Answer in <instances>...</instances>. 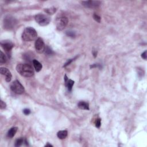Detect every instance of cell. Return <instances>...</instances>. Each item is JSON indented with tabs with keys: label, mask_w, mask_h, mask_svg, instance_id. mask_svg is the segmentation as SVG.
I'll use <instances>...</instances> for the list:
<instances>
[{
	"label": "cell",
	"mask_w": 147,
	"mask_h": 147,
	"mask_svg": "<svg viewBox=\"0 0 147 147\" xmlns=\"http://www.w3.org/2000/svg\"><path fill=\"white\" fill-rule=\"evenodd\" d=\"M16 71L20 75L24 77H31L34 75L33 68L29 64H18L16 66Z\"/></svg>",
	"instance_id": "cell-1"
},
{
	"label": "cell",
	"mask_w": 147,
	"mask_h": 147,
	"mask_svg": "<svg viewBox=\"0 0 147 147\" xmlns=\"http://www.w3.org/2000/svg\"><path fill=\"white\" fill-rule=\"evenodd\" d=\"M38 37V33L34 28L27 27L22 33V39L24 42H31L35 40Z\"/></svg>",
	"instance_id": "cell-2"
},
{
	"label": "cell",
	"mask_w": 147,
	"mask_h": 147,
	"mask_svg": "<svg viewBox=\"0 0 147 147\" xmlns=\"http://www.w3.org/2000/svg\"><path fill=\"white\" fill-rule=\"evenodd\" d=\"M16 23L17 20L14 17L10 15H7L3 18V28L8 30H11L15 27Z\"/></svg>",
	"instance_id": "cell-3"
},
{
	"label": "cell",
	"mask_w": 147,
	"mask_h": 147,
	"mask_svg": "<svg viewBox=\"0 0 147 147\" xmlns=\"http://www.w3.org/2000/svg\"><path fill=\"white\" fill-rule=\"evenodd\" d=\"M35 18L37 23L41 26L47 25L51 21V18L49 17L44 14H37Z\"/></svg>",
	"instance_id": "cell-4"
},
{
	"label": "cell",
	"mask_w": 147,
	"mask_h": 147,
	"mask_svg": "<svg viewBox=\"0 0 147 147\" xmlns=\"http://www.w3.org/2000/svg\"><path fill=\"white\" fill-rule=\"evenodd\" d=\"M10 89L14 93L17 94H22L25 92L24 86L17 80L13 82L10 85Z\"/></svg>",
	"instance_id": "cell-5"
},
{
	"label": "cell",
	"mask_w": 147,
	"mask_h": 147,
	"mask_svg": "<svg viewBox=\"0 0 147 147\" xmlns=\"http://www.w3.org/2000/svg\"><path fill=\"white\" fill-rule=\"evenodd\" d=\"M68 23V19L66 17H61L57 18L56 23V28L59 31H62L64 29Z\"/></svg>",
	"instance_id": "cell-6"
},
{
	"label": "cell",
	"mask_w": 147,
	"mask_h": 147,
	"mask_svg": "<svg viewBox=\"0 0 147 147\" xmlns=\"http://www.w3.org/2000/svg\"><path fill=\"white\" fill-rule=\"evenodd\" d=\"M35 47L36 51L39 53H42L45 51V44H44V41L42 38L37 39L35 43Z\"/></svg>",
	"instance_id": "cell-7"
},
{
	"label": "cell",
	"mask_w": 147,
	"mask_h": 147,
	"mask_svg": "<svg viewBox=\"0 0 147 147\" xmlns=\"http://www.w3.org/2000/svg\"><path fill=\"white\" fill-rule=\"evenodd\" d=\"M1 46L3 49L5 50V52L9 55V53L10 52L13 48L14 47V44L12 42L9 40L2 41L1 42Z\"/></svg>",
	"instance_id": "cell-8"
},
{
	"label": "cell",
	"mask_w": 147,
	"mask_h": 147,
	"mask_svg": "<svg viewBox=\"0 0 147 147\" xmlns=\"http://www.w3.org/2000/svg\"><path fill=\"white\" fill-rule=\"evenodd\" d=\"M83 6L89 8H96L101 5V1H84L81 2Z\"/></svg>",
	"instance_id": "cell-9"
},
{
	"label": "cell",
	"mask_w": 147,
	"mask_h": 147,
	"mask_svg": "<svg viewBox=\"0 0 147 147\" xmlns=\"http://www.w3.org/2000/svg\"><path fill=\"white\" fill-rule=\"evenodd\" d=\"M0 72H1L2 75L5 76V81H6L7 82H10L12 78V75L10 71L8 69V68L5 67H1V69H0Z\"/></svg>",
	"instance_id": "cell-10"
},
{
	"label": "cell",
	"mask_w": 147,
	"mask_h": 147,
	"mask_svg": "<svg viewBox=\"0 0 147 147\" xmlns=\"http://www.w3.org/2000/svg\"><path fill=\"white\" fill-rule=\"evenodd\" d=\"M64 79L65 86H66L67 89H68V90L69 91V92H71V91L72 90L73 85H74V81H72V80H71V79H68L66 75H64Z\"/></svg>",
	"instance_id": "cell-11"
},
{
	"label": "cell",
	"mask_w": 147,
	"mask_h": 147,
	"mask_svg": "<svg viewBox=\"0 0 147 147\" xmlns=\"http://www.w3.org/2000/svg\"><path fill=\"white\" fill-rule=\"evenodd\" d=\"M78 106L79 109L82 110H89L90 109V108H89V103L84 101L79 102L78 104Z\"/></svg>",
	"instance_id": "cell-12"
},
{
	"label": "cell",
	"mask_w": 147,
	"mask_h": 147,
	"mask_svg": "<svg viewBox=\"0 0 147 147\" xmlns=\"http://www.w3.org/2000/svg\"><path fill=\"white\" fill-rule=\"evenodd\" d=\"M33 66H34V67L35 68V70L37 72H39L42 69V64L41 63L38 61L36 59H33L32 60Z\"/></svg>",
	"instance_id": "cell-13"
},
{
	"label": "cell",
	"mask_w": 147,
	"mask_h": 147,
	"mask_svg": "<svg viewBox=\"0 0 147 147\" xmlns=\"http://www.w3.org/2000/svg\"><path fill=\"white\" fill-rule=\"evenodd\" d=\"M18 128L17 127H13L11 128V129L9 130L8 132V134H7V136H8L9 138L12 139L13 137L14 136H15L17 131Z\"/></svg>",
	"instance_id": "cell-14"
},
{
	"label": "cell",
	"mask_w": 147,
	"mask_h": 147,
	"mask_svg": "<svg viewBox=\"0 0 147 147\" xmlns=\"http://www.w3.org/2000/svg\"><path fill=\"white\" fill-rule=\"evenodd\" d=\"M68 132L67 131H60L57 132V136L60 139H64L67 136Z\"/></svg>",
	"instance_id": "cell-15"
},
{
	"label": "cell",
	"mask_w": 147,
	"mask_h": 147,
	"mask_svg": "<svg viewBox=\"0 0 147 147\" xmlns=\"http://www.w3.org/2000/svg\"><path fill=\"white\" fill-rule=\"evenodd\" d=\"M44 11L48 14H51V15H52V14H53L56 12V8H55V7H52V8L45 9Z\"/></svg>",
	"instance_id": "cell-16"
},
{
	"label": "cell",
	"mask_w": 147,
	"mask_h": 147,
	"mask_svg": "<svg viewBox=\"0 0 147 147\" xmlns=\"http://www.w3.org/2000/svg\"><path fill=\"white\" fill-rule=\"evenodd\" d=\"M6 60L7 59L6 56H5V55L2 52H0V63H1V64L5 63L6 62Z\"/></svg>",
	"instance_id": "cell-17"
},
{
	"label": "cell",
	"mask_w": 147,
	"mask_h": 147,
	"mask_svg": "<svg viewBox=\"0 0 147 147\" xmlns=\"http://www.w3.org/2000/svg\"><path fill=\"white\" fill-rule=\"evenodd\" d=\"M23 143H24V140L23 138H20L16 140V142H15V147H20L21 146L22 144H23Z\"/></svg>",
	"instance_id": "cell-18"
},
{
	"label": "cell",
	"mask_w": 147,
	"mask_h": 147,
	"mask_svg": "<svg viewBox=\"0 0 147 147\" xmlns=\"http://www.w3.org/2000/svg\"><path fill=\"white\" fill-rule=\"evenodd\" d=\"M44 52H46V54L48 55H51L53 53V51L49 47H46V49Z\"/></svg>",
	"instance_id": "cell-19"
},
{
	"label": "cell",
	"mask_w": 147,
	"mask_h": 147,
	"mask_svg": "<svg viewBox=\"0 0 147 147\" xmlns=\"http://www.w3.org/2000/svg\"><path fill=\"white\" fill-rule=\"evenodd\" d=\"M66 35L68 36L71 37V38H74L75 36V33L72 31H66Z\"/></svg>",
	"instance_id": "cell-20"
},
{
	"label": "cell",
	"mask_w": 147,
	"mask_h": 147,
	"mask_svg": "<svg viewBox=\"0 0 147 147\" xmlns=\"http://www.w3.org/2000/svg\"><path fill=\"white\" fill-rule=\"evenodd\" d=\"M93 18H94V19L96 20L97 22H98V23H100L101 22V17L99 16H98L97 14L96 13H94L93 14Z\"/></svg>",
	"instance_id": "cell-21"
},
{
	"label": "cell",
	"mask_w": 147,
	"mask_h": 147,
	"mask_svg": "<svg viewBox=\"0 0 147 147\" xmlns=\"http://www.w3.org/2000/svg\"><path fill=\"white\" fill-rule=\"evenodd\" d=\"M95 124H96V126L97 128H99L101 125V120L100 118H98L96 120L95 122Z\"/></svg>",
	"instance_id": "cell-22"
},
{
	"label": "cell",
	"mask_w": 147,
	"mask_h": 147,
	"mask_svg": "<svg viewBox=\"0 0 147 147\" xmlns=\"http://www.w3.org/2000/svg\"><path fill=\"white\" fill-rule=\"evenodd\" d=\"M6 104L3 101H1V102H0V108H1V109H4L6 108Z\"/></svg>",
	"instance_id": "cell-23"
},
{
	"label": "cell",
	"mask_w": 147,
	"mask_h": 147,
	"mask_svg": "<svg viewBox=\"0 0 147 147\" xmlns=\"http://www.w3.org/2000/svg\"><path fill=\"white\" fill-rule=\"evenodd\" d=\"M23 113L25 115H29L31 113V110L29 109H25L23 110Z\"/></svg>",
	"instance_id": "cell-24"
},
{
	"label": "cell",
	"mask_w": 147,
	"mask_h": 147,
	"mask_svg": "<svg viewBox=\"0 0 147 147\" xmlns=\"http://www.w3.org/2000/svg\"><path fill=\"white\" fill-rule=\"evenodd\" d=\"M141 57H143V59H145V60H146L147 59V51H145L144 52H143L142 54H141Z\"/></svg>",
	"instance_id": "cell-25"
},
{
	"label": "cell",
	"mask_w": 147,
	"mask_h": 147,
	"mask_svg": "<svg viewBox=\"0 0 147 147\" xmlns=\"http://www.w3.org/2000/svg\"><path fill=\"white\" fill-rule=\"evenodd\" d=\"M73 60L74 59H70V60H68L67 62L66 63H65L64 64V67H66V66H67L68 65H69L71 63L72 61H73Z\"/></svg>",
	"instance_id": "cell-26"
},
{
	"label": "cell",
	"mask_w": 147,
	"mask_h": 147,
	"mask_svg": "<svg viewBox=\"0 0 147 147\" xmlns=\"http://www.w3.org/2000/svg\"><path fill=\"white\" fill-rule=\"evenodd\" d=\"M94 67H101V66L98 64H94L90 66V68H94Z\"/></svg>",
	"instance_id": "cell-27"
},
{
	"label": "cell",
	"mask_w": 147,
	"mask_h": 147,
	"mask_svg": "<svg viewBox=\"0 0 147 147\" xmlns=\"http://www.w3.org/2000/svg\"><path fill=\"white\" fill-rule=\"evenodd\" d=\"M93 54L94 55V56L96 57L97 56V51L94 50V51H93Z\"/></svg>",
	"instance_id": "cell-28"
},
{
	"label": "cell",
	"mask_w": 147,
	"mask_h": 147,
	"mask_svg": "<svg viewBox=\"0 0 147 147\" xmlns=\"http://www.w3.org/2000/svg\"><path fill=\"white\" fill-rule=\"evenodd\" d=\"M45 147H52V146L51 144H49V143H47V144L45 146Z\"/></svg>",
	"instance_id": "cell-29"
}]
</instances>
